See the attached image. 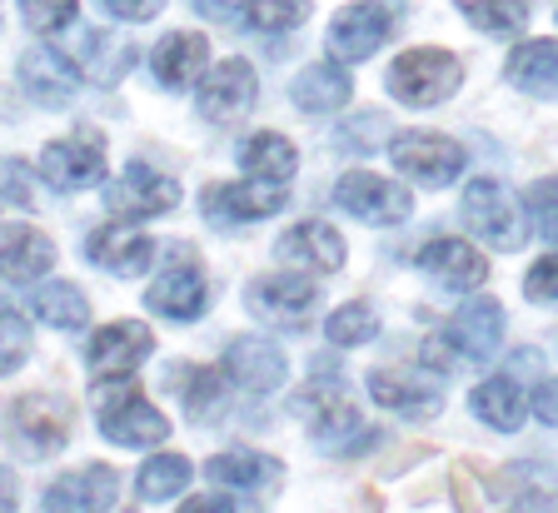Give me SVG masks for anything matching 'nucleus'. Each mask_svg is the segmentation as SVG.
<instances>
[{
	"label": "nucleus",
	"mask_w": 558,
	"mask_h": 513,
	"mask_svg": "<svg viewBox=\"0 0 558 513\" xmlns=\"http://www.w3.org/2000/svg\"><path fill=\"white\" fill-rule=\"evenodd\" d=\"M95 408H100V433L120 449H150V443L170 439V424L155 404H145L135 384L125 379H110V384H95Z\"/></svg>",
	"instance_id": "obj_1"
},
{
	"label": "nucleus",
	"mask_w": 558,
	"mask_h": 513,
	"mask_svg": "<svg viewBox=\"0 0 558 513\" xmlns=\"http://www.w3.org/2000/svg\"><path fill=\"white\" fill-rule=\"evenodd\" d=\"M459 81H464V65H459V56H449V50H434V46H418V50H404V56L389 65V75H384V85H389V95L395 100H404V106H444L453 90H459Z\"/></svg>",
	"instance_id": "obj_2"
},
{
	"label": "nucleus",
	"mask_w": 558,
	"mask_h": 513,
	"mask_svg": "<svg viewBox=\"0 0 558 513\" xmlns=\"http://www.w3.org/2000/svg\"><path fill=\"white\" fill-rule=\"evenodd\" d=\"M499 344H504V309L494 300H474L449 319L444 339H429L424 359L439 364V369H453V364H484L488 354H499Z\"/></svg>",
	"instance_id": "obj_3"
},
{
	"label": "nucleus",
	"mask_w": 558,
	"mask_h": 513,
	"mask_svg": "<svg viewBox=\"0 0 558 513\" xmlns=\"http://www.w3.org/2000/svg\"><path fill=\"white\" fill-rule=\"evenodd\" d=\"M389 160L414 185H449V180L464 175L469 150L449 135H439V130H404V135L389 141Z\"/></svg>",
	"instance_id": "obj_4"
},
{
	"label": "nucleus",
	"mask_w": 558,
	"mask_h": 513,
	"mask_svg": "<svg viewBox=\"0 0 558 513\" xmlns=\"http://www.w3.org/2000/svg\"><path fill=\"white\" fill-rule=\"evenodd\" d=\"M464 224L488 249H519L523 240H529V224H519V210H513L509 190L488 175L464 190Z\"/></svg>",
	"instance_id": "obj_5"
},
{
	"label": "nucleus",
	"mask_w": 558,
	"mask_h": 513,
	"mask_svg": "<svg viewBox=\"0 0 558 513\" xmlns=\"http://www.w3.org/2000/svg\"><path fill=\"white\" fill-rule=\"evenodd\" d=\"M335 205L364 224H399L414 210V199H409L404 185H395V180H384V175H369V170H349L335 185Z\"/></svg>",
	"instance_id": "obj_6"
},
{
	"label": "nucleus",
	"mask_w": 558,
	"mask_h": 513,
	"mask_svg": "<svg viewBox=\"0 0 558 513\" xmlns=\"http://www.w3.org/2000/svg\"><path fill=\"white\" fill-rule=\"evenodd\" d=\"M180 205V185L160 170H150L145 160L125 164V175L105 190V210L120 215V220H150V215H165Z\"/></svg>",
	"instance_id": "obj_7"
},
{
	"label": "nucleus",
	"mask_w": 558,
	"mask_h": 513,
	"mask_svg": "<svg viewBox=\"0 0 558 513\" xmlns=\"http://www.w3.org/2000/svg\"><path fill=\"white\" fill-rule=\"evenodd\" d=\"M244 300H250V309H255L265 325H290L294 329V325H304V319L314 315L319 290H314V280L294 274V269H279V274H265V280L250 284Z\"/></svg>",
	"instance_id": "obj_8"
},
{
	"label": "nucleus",
	"mask_w": 558,
	"mask_h": 513,
	"mask_svg": "<svg viewBox=\"0 0 558 513\" xmlns=\"http://www.w3.org/2000/svg\"><path fill=\"white\" fill-rule=\"evenodd\" d=\"M255 95H259L255 65L250 60H220V65H209L205 85H199V115L230 125V120H240L255 106Z\"/></svg>",
	"instance_id": "obj_9"
},
{
	"label": "nucleus",
	"mask_w": 558,
	"mask_h": 513,
	"mask_svg": "<svg viewBox=\"0 0 558 513\" xmlns=\"http://www.w3.org/2000/svg\"><path fill=\"white\" fill-rule=\"evenodd\" d=\"M389 36H395L389 11H379V5H344L329 21V56L354 65V60H369Z\"/></svg>",
	"instance_id": "obj_10"
},
{
	"label": "nucleus",
	"mask_w": 558,
	"mask_h": 513,
	"mask_svg": "<svg viewBox=\"0 0 558 513\" xmlns=\"http://www.w3.org/2000/svg\"><path fill=\"white\" fill-rule=\"evenodd\" d=\"M46 180L56 190H85L105 175V141L81 130V135H70V141H56L46 145V160H40Z\"/></svg>",
	"instance_id": "obj_11"
},
{
	"label": "nucleus",
	"mask_w": 558,
	"mask_h": 513,
	"mask_svg": "<svg viewBox=\"0 0 558 513\" xmlns=\"http://www.w3.org/2000/svg\"><path fill=\"white\" fill-rule=\"evenodd\" d=\"M155 334L140 319H120V325H105L100 334L85 344V359H90L95 374H130L150 359Z\"/></svg>",
	"instance_id": "obj_12"
},
{
	"label": "nucleus",
	"mask_w": 558,
	"mask_h": 513,
	"mask_svg": "<svg viewBox=\"0 0 558 513\" xmlns=\"http://www.w3.org/2000/svg\"><path fill=\"white\" fill-rule=\"evenodd\" d=\"M284 185H269V180H255V185H209L205 190V215L215 224H244V220H265V215L284 210Z\"/></svg>",
	"instance_id": "obj_13"
},
{
	"label": "nucleus",
	"mask_w": 558,
	"mask_h": 513,
	"mask_svg": "<svg viewBox=\"0 0 558 513\" xmlns=\"http://www.w3.org/2000/svg\"><path fill=\"white\" fill-rule=\"evenodd\" d=\"M116 489H120L116 468H105V464L75 468V474L50 484L46 513H105V509H116Z\"/></svg>",
	"instance_id": "obj_14"
},
{
	"label": "nucleus",
	"mask_w": 558,
	"mask_h": 513,
	"mask_svg": "<svg viewBox=\"0 0 558 513\" xmlns=\"http://www.w3.org/2000/svg\"><path fill=\"white\" fill-rule=\"evenodd\" d=\"M225 374L250 394H275L284 384L290 364H284V350L269 344V339H234L225 350Z\"/></svg>",
	"instance_id": "obj_15"
},
{
	"label": "nucleus",
	"mask_w": 558,
	"mask_h": 513,
	"mask_svg": "<svg viewBox=\"0 0 558 513\" xmlns=\"http://www.w3.org/2000/svg\"><path fill=\"white\" fill-rule=\"evenodd\" d=\"M11 419H15V433L31 443L35 454H56L60 443L70 439L75 408H70V399H60V394H25L21 404H15Z\"/></svg>",
	"instance_id": "obj_16"
},
{
	"label": "nucleus",
	"mask_w": 558,
	"mask_h": 513,
	"mask_svg": "<svg viewBox=\"0 0 558 513\" xmlns=\"http://www.w3.org/2000/svg\"><path fill=\"white\" fill-rule=\"evenodd\" d=\"M414 265L429 280H439L444 290H478L488 280V259L474 245H464V240H429V245L418 249Z\"/></svg>",
	"instance_id": "obj_17"
},
{
	"label": "nucleus",
	"mask_w": 558,
	"mask_h": 513,
	"mask_svg": "<svg viewBox=\"0 0 558 513\" xmlns=\"http://www.w3.org/2000/svg\"><path fill=\"white\" fill-rule=\"evenodd\" d=\"M90 259L100 269H110V274H120V280H130V274L150 269L155 240L145 230H135V224H105V230L90 234Z\"/></svg>",
	"instance_id": "obj_18"
},
{
	"label": "nucleus",
	"mask_w": 558,
	"mask_h": 513,
	"mask_svg": "<svg viewBox=\"0 0 558 513\" xmlns=\"http://www.w3.org/2000/svg\"><path fill=\"white\" fill-rule=\"evenodd\" d=\"M275 255L284 259V265L314 269V274H335V269L344 265V240H339V230H329L325 220H304L279 240Z\"/></svg>",
	"instance_id": "obj_19"
},
{
	"label": "nucleus",
	"mask_w": 558,
	"mask_h": 513,
	"mask_svg": "<svg viewBox=\"0 0 558 513\" xmlns=\"http://www.w3.org/2000/svg\"><path fill=\"white\" fill-rule=\"evenodd\" d=\"M56 265V245L31 224H5L0 230V280L5 284H31Z\"/></svg>",
	"instance_id": "obj_20"
},
{
	"label": "nucleus",
	"mask_w": 558,
	"mask_h": 513,
	"mask_svg": "<svg viewBox=\"0 0 558 513\" xmlns=\"http://www.w3.org/2000/svg\"><path fill=\"white\" fill-rule=\"evenodd\" d=\"M209 65V40L199 30H174L160 46L150 50V71L165 90H185V85L199 81V71Z\"/></svg>",
	"instance_id": "obj_21"
},
{
	"label": "nucleus",
	"mask_w": 558,
	"mask_h": 513,
	"mask_svg": "<svg viewBox=\"0 0 558 513\" xmlns=\"http://www.w3.org/2000/svg\"><path fill=\"white\" fill-rule=\"evenodd\" d=\"M205 274L195 265H170L160 280L145 290V304L165 319H199L205 315Z\"/></svg>",
	"instance_id": "obj_22"
},
{
	"label": "nucleus",
	"mask_w": 558,
	"mask_h": 513,
	"mask_svg": "<svg viewBox=\"0 0 558 513\" xmlns=\"http://www.w3.org/2000/svg\"><path fill=\"white\" fill-rule=\"evenodd\" d=\"M314 443L335 459H354V454H369L374 443H379V433H374L344 399H335V404H325L314 414Z\"/></svg>",
	"instance_id": "obj_23"
},
{
	"label": "nucleus",
	"mask_w": 558,
	"mask_h": 513,
	"mask_svg": "<svg viewBox=\"0 0 558 513\" xmlns=\"http://www.w3.org/2000/svg\"><path fill=\"white\" fill-rule=\"evenodd\" d=\"M369 399L399 419H434L444 408V394L434 384H418V379H404L395 369H379L369 374Z\"/></svg>",
	"instance_id": "obj_24"
},
{
	"label": "nucleus",
	"mask_w": 558,
	"mask_h": 513,
	"mask_svg": "<svg viewBox=\"0 0 558 513\" xmlns=\"http://www.w3.org/2000/svg\"><path fill=\"white\" fill-rule=\"evenodd\" d=\"M21 85L25 95H35L40 106H60L70 90H75V71H70V60L50 46H35L21 56Z\"/></svg>",
	"instance_id": "obj_25"
},
{
	"label": "nucleus",
	"mask_w": 558,
	"mask_h": 513,
	"mask_svg": "<svg viewBox=\"0 0 558 513\" xmlns=\"http://www.w3.org/2000/svg\"><path fill=\"white\" fill-rule=\"evenodd\" d=\"M349 71L344 65H304L300 75H294L290 95H294V106L304 110V115H329V110H339L349 100Z\"/></svg>",
	"instance_id": "obj_26"
},
{
	"label": "nucleus",
	"mask_w": 558,
	"mask_h": 513,
	"mask_svg": "<svg viewBox=\"0 0 558 513\" xmlns=\"http://www.w3.org/2000/svg\"><path fill=\"white\" fill-rule=\"evenodd\" d=\"M504 71L529 95H558V40H523V46H513Z\"/></svg>",
	"instance_id": "obj_27"
},
{
	"label": "nucleus",
	"mask_w": 558,
	"mask_h": 513,
	"mask_svg": "<svg viewBox=\"0 0 558 513\" xmlns=\"http://www.w3.org/2000/svg\"><path fill=\"white\" fill-rule=\"evenodd\" d=\"M469 408H474L488 429L513 433L523 424V408H529V399H523V389L513 384L509 374H494V379H484V384L469 394Z\"/></svg>",
	"instance_id": "obj_28"
},
{
	"label": "nucleus",
	"mask_w": 558,
	"mask_h": 513,
	"mask_svg": "<svg viewBox=\"0 0 558 513\" xmlns=\"http://www.w3.org/2000/svg\"><path fill=\"white\" fill-rule=\"evenodd\" d=\"M240 164L255 180L284 185V180L300 170V155H294V145L284 141V135H275V130H259V135H250V141L240 145Z\"/></svg>",
	"instance_id": "obj_29"
},
{
	"label": "nucleus",
	"mask_w": 558,
	"mask_h": 513,
	"mask_svg": "<svg viewBox=\"0 0 558 513\" xmlns=\"http://www.w3.org/2000/svg\"><path fill=\"white\" fill-rule=\"evenodd\" d=\"M35 319H46L50 329H85L90 325V304L75 284H46V290H35Z\"/></svg>",
	"instance_id": "obj_30"
},
{
	"label": "nucleus",
	"mask_w": 558,
	"mask_h": 513,
	"mask_svg": "<svg viewBox=\"0 0 558 513\" xmlns=\"http://www.w3.org/2000/svg\"><path fill=\"white\" fill-rule=\"evenodd\" d=\"M205 474L215 484H225V489H259V484L279 478V464L265 454H220L205 464Z\"/></svg>",
	"instance_id": "obj_31"
},
{
	"label": "nucleus",
	"mask_w": 558,
	"mask_h": 513,
	"mask_svg": "<svg viewBox=\"0 0 558 513\" xmlns=\"http://www.w3.org/2000/svg\"><path fill=\"white\" fill-rule=\"evenodd\" d=\"M190 474H195V468H190V459L160 454V459H150V464L140 468L135 489H140V499H145V503H165V499H174V493H185Z\"/></svg>",
	"instance_id": "obj_32"
},
{
	"label": "nucleus",
	"mask_w": 558,
	"mask_h": 513,
	"mask_svg": "<svg viewBox=\"0 0 558 513\" xmlns=\"http://www.w3.org/2000/svg\"><path fill=\"white\" fill-rule=\"evenodd\" d=\"M310 15V0H244V25L259 30V36H279V30H294Z\"/></svg>",
	"instance_id": "obj_33"
},
{
	"label": "nucleus",
	"mask_w": 558,
	"mask_h": 513,
	"mask_svg": "<svg viewBox=\"0 0 558 513\" xmlns=\"http://www.w3.org/2000/svg\"><path fill=\"white\" fill-rule=\"evenodd\" d=\"M453 5L469 25H478L488 36H509L523 25V0H453Z\"/></svg>",
	"instance_id": "obj_34"
},
{
	"label": "nucleus",
	"mask_w": 558,
	"mask_h": 513,
	"mask_svg": "<svg viewBox=\"0 0 558 513\" xmlns=\"http://www.w3.org/2000/svg\"><path fill=\"white\" fill-rule=\"evenodd\" d=\"M374 329H379V315H374L369 304H339L335 315H329L325 334H329V344H339V350H354V344H369Z\"/></svg>",
	"instance_id": "obj_35"
},
{
	"label": "nucleus",
	"mask_w": 558,
	"mask_h": 513,
	"mask_svg": "<svg viewBox=\"0 0 558 513\" xmlns=\"http://www.w3.org/2000/svg\"><path fill=\"white\" fill-rule=\"evenodd\" d=\"M185 384H174V394L185 399V408L195 414V419H209L215 408H220L225 399V384H220V374L215 369H174Z\"/></svg>",
	"instance_id": "obj_36"
},
{
	"label": "nucleus",
	"mask_w": 558,
	"mask_h": 513,
	"mask_svg": "<svg viewBox=\"0 0 558 513\" xmlns=\"http://www.w3.org/2000/svg\"><path fill=\"white\" fill-rule=\"evenodd\" d=\"M523 215H529L538 240L558 245V180H534L523 190Z\"/></svg>",
	"instance_id": "obj_37"
},
{
	"label": "nucleus",
	"mask_w": 558,
	"mask_h": 513,
	"mask_svg": "<svg viewBox=\"0 0 558 513\" xmlns=\"http://www.w3.org/2000/svg\"><path fill=\"white\" fill-rule=\"evenodd\" d=\"M31 354V325L15 309H0V374H15Z\"/></svg>",
	"instance_id": "obj_38"
},
{
	"label": "nucleus",
	"mask_w": 558,
	"mask_h": 513,
	"mask_svg": "<svg viewBox=\"0 0 558 513\" xmlns=\"http://www.w3.org/2000/svg\"><path fill=\"white\" fill-rule=\"evenodd\" d=\"M21 15L31 30L40 36H56L65 25H75V0H21Z\"/></svg>",
	"instance_id": "obj_39"
},
{
	"label": "nucleus",
	"mask_w": 558,
	"mask_h": 513,
	"mask_svg": "<svg viewBox=\"0 0 558 513\" xmlns=\"http://www.w3.org/2000/svg\"><path fill=\"white\" fill-rule=\"evenodd\" d=\"M0 205H15V210L35 205V180L21 160H0Z\"/></svg>",
	"instance_id": "obj_40"
},
{
	"label": "nucleus",
	"mask_w": 558,
	"mask_h": 513,
	"mask_svg": "<svg viewBox=\"0 0 558 513\" xmlns=\"http://www.w3.org/2000/svg\"><path fill=\"white\" fill-rule=\"evenodd\" d=\"M384 135H389V120L384 115H360L354 125H344L339 130V150H379L384 145Z\"/></svg>",
	"instance_id": "obj_41"
},
{
	"label": "nucleus",
	"mask_w": 558,
	"mask_h": 513,
	"mask_svg": "<svg viewBox=\"0 0 558 513\" xmlns=\"http://www.w3.org/2000/svg\"><path fill=\"white\" fill-rule=\"evenodd\" d=\"M523 294H529L534 304H558V249L544 255L529 274H523Z\"/></svg>",
	"instance_id": "obj_42"
},
{
	"label": "nucleus",
	"mask_w": 558,
	"mask_h": 513,
	"mask_svg": "<svg viewBox=\"0 0 558 513\" xmlns=\"http://www.w3.org/2000/svg\"><path fill=\"white\" fill-rule=\"evenodd\" d=\"M100 5L116 15V21H150V15L165 11V0H100Z\"/></svg>",
	"instance_id": "obj_43"
},
{
	"label": "nucleus",
	"mask_w": 558,
	"mask_h": 513,
	"mask_svg": "<svg viewBox=\"0 0 558 513\" xmlns=\"http://www.w3.org/2000/svg\"><path fill=\"white\" fill-rule=\"evenodd\" d=\"M529 408H534L544 424H554L558 429V379H544V384L534 389V399H529Z\"/></svg>",
	"instance_id": "obj_44"
},
{
	"label": "nucleus",
	"mask_w": 558,
	"mask_h": 513,
	"mask_svg": "<svg viewBox=\"0 0 558 513\" xmlns=\"http://www.w3.org/2000/svg\"><path fill=\"white\" fill-rule=\"evenodd\" d=\"M205 21H234V15L244 11V0H190Z\"/></svg>",
	"instance_id": "obj_45"
},
{
	"label": "nucleus",
	"mask_w": 558,
	"mask_h": 513,
	"mask_svg": "<svg viewBox=\"0 0 558 513\" xmlns=\"http://www.w3.org/2000/svg\"><path fill=\"white\" fill-rule=\"evenodd\" d=\"M15 503H21V484H15L11 468L0 464V513H15Z\"/></svg>",
	"instance_id": "obj_46"
},
{
	"label": "nucleus",
	"mask_w": 558,
	"mask_h": 513,
	"mask_svg": "<svg viewBox=\"0 0 558 513\" xmlns=\"http://www.w3.org/2000/svg\"><path fill=\"white\" fill-rule=\"evenodd\" d=\"M180 513H234L230 499H215V493H205V499H190Z\"/></svg>",
	"instance_id": "obj_47"
},
{
	"label": "nucleus",
	"mask_w": 558,
	"mask_h": 513,
	"mask_svg": "<svg viewBox=\"0 0 558 513\" xmlns=\"http://www.w3.org/2000/svg\"><path fill=\"white\" fill-rule=\"evenodd\" d=\"M509 513H554V509H548V499H519L509 503Z\"/></svg>",
	"instance_id": "obj_48"
},
{
	"label": "nucleus",
	"mask_w": 558,
	"mask_h": 513,
	"mask_svg": "<svg viewBox=\"0 0 558 513\" xmlns=\"http://www.w3.org/2000/svg\"><path fill=\"white\" fill-rule=\"evenodd\" d=\"M105 513H125V509H105Z\"/></svg>",
	"instance_id": "obj_49"
}]
</instances>
